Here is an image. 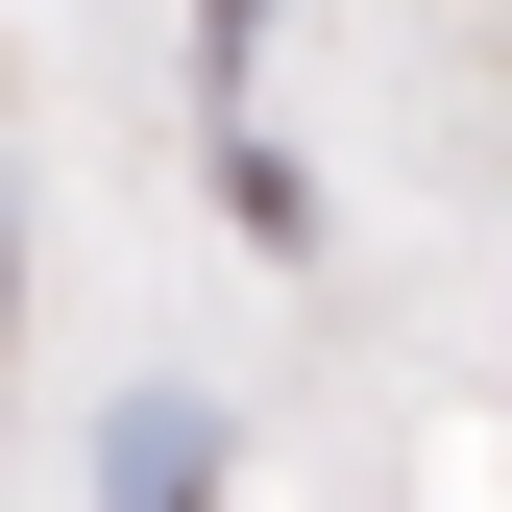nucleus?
I'll return each mask as SVG.
<instances>
[{"mask_svg": "<svg viewBox=\"0 0 512 512\" xmlns=\"http://www.w3.org/2000/svg\"><path fill=\"white\" fill-rule=\"evenodd\" d=\"M196 488H220V415L196 391H147V415L98 439V512H196Z\"/></svg>", "mask_w": 512, "mask_h": 512, "instance_id": "1", "label": "nucleus"}, {"mask_svg": "<svg viewBox=\"0 0 512 512\" xmlns=\"http://www.w3.org/2000/svg\"><path fill=\"white\" fill-rule=\"evenodd\" d=\"M0 269H25V244H0Z\"/></svg>", "mask_w": 512, "mask_h": 512, "instance_id": "2", "label": "nucleus"}]
</instances>
